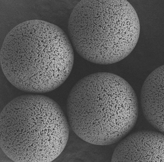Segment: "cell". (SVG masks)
Here are the masks:
<instances>
[{"label":"cell","mask_w":164,"mask_h":162,"mask_svg":"<svg viewBox=\"0 0 164 162\" xmlns=\"http://www.w3.org/2000/svg\"><path fill=\"white\" fill-rule=\"evenodd\" d=\"M69 134L61 108L45 96H18L0 113V147L15 162L53 161L64 150Z\"/></svg>","instance_id":"3"},{"label":"cell","mask_w":164,"mask_h":162,"mask_svg":"<svg viewBox=\"0 0 164 162\" xmlns=\"http://www.w3.org/2000/svg\"><path fill=\"white\" fill-rule=\"evenodd\" d=\"M70 124L82 139L98 145L115 143L133 128L138 114L137 99L124 79L107 72L87 76L68 96Z\"/></svg>","instance_id":"2"},{"label":"cell","mask_w":164,"mask_h":162,"mask_svg":"<svg viewBox=\"0 0 164 162\" xmlns=\"http://www.w3.org/2000/svg\"><path fill=\"white\" fill-rule=\"evenodd\" d=\"M164 65L147 77L142 86L141 102L144 116L155 128L164 133Z\"/></svg>","instance_id":"6"},{"label":"cell","mask_w":164,"mask_h":162,"mask_svg":"<svg viewBox=\"0 0 164 162\" xmlns=\"http://www.w3.org/2000/svg\"><path fill=\"white\" fill-rule=\"evenodd\" d=\"M0 60L4 74L14 87L25 92L43 93L65 81L72 70L74 55L61 28L34 20L20 24L8 33Z\"/></svg>","instance_id":"1"},{"label":"cell","mask_w":164,"mask_h":162,"mask_svg":"<svg viewBox=\"0 0 164 162\" xmlns=\"http://www.w3.org/2000/svg\"><path fill=\"white\" fill-rule=\"evenodd\" d=\"M164 136L154 131H139L117 146L112 162H164Z\"/></svg>","instance_id":"5"},{"label":"cell","mask_w":164,"mask_h":162,"mask_svg":"<svg viewBox=\"0 0 164 162\" xmlns=\"http://www.w3.org/2000/svg\"><path fill=\"white\" fill-rule=\"evenodd\" d=\"M68 29L81 56L106 65L130 54L138 41L140 26L136 11L127 0H84L73 9Z\"/></svg>","instance_id":"4"}]
</instances>
